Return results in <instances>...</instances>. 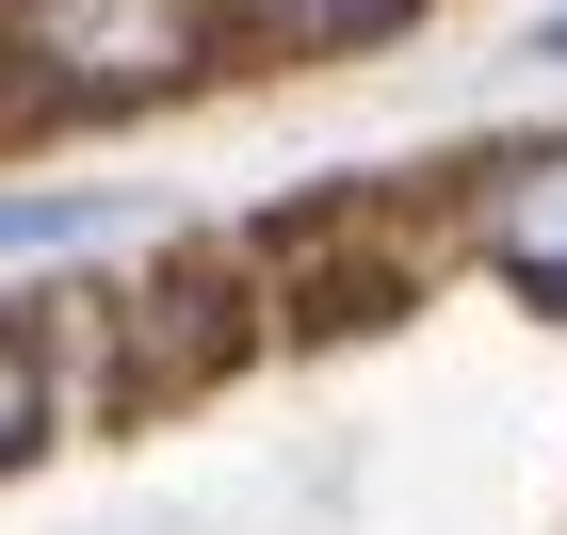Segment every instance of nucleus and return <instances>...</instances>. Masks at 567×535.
<instances>
[{
	"instance_id": "nucleus-4",
	"label": "nucleus",
	"mask_w": 567,
	"mask_h": 535,
	"mask_svg": "<svg viewBox=\"0 0 567 535\" xmlns=\"http://www.w3.org/2000/svg\"><path fill=\"white\" fill-rule=\"evenodd\" d=\"M33 439H49V341H33V325H0V471H17Z\"/></svg>"
},
{
	"instance_id": "nucleus-5",
	"label": "nucleus",
	"mask_w": 567,
	"mask_h": 535,
	"mask_svg": "<svg viewBox=\"0 0 567 535\" xmlns=\"http://www.w3.org/2000/svg\"><path fill=\"white\" fill-rule=\"evenodd\" d=\"M276 33H390V17H422V0H260Z\"/></svg>"
},
{
	"instance_id": "nucleus-2",
	"label": "nucleus",
	"mask_w": 567,
	"mask_h": 535,
	"mask_svg": "<svg viewBox=\"0 0 567 535\" xmlns=\"http://www.w3.org/2000/svg\"><path fill=\"white\" fill-rule=\"evenodd\" d=\"M486 260H503V276H519V292H535V309H567V146H519V163H503V178H486Z\"/></svg>"
},
{
	"instance_id": "nucleus-6",
	"label": "nucleus",
	"mask_w": 567,
	"mask_h": 535,
	"mask_svg": "<svg viewBox=\"0 0 567 535\" xmlns=\"http://www.w3.org/2000/svg\"><path fill=\"white\" fill-rule=\"evenodd\" d=\"M535 49H551V65H567V17H551V33H535Z\"/></svg>"
},
{
	"instance_id": "nucleus-3",
	"label": "nucleus",
	"mask_w": 567,
	"mask_h": 535,
	"mask_svg": "<svg viewBox=\"0 0 567 535\" xmlns=\"http://www.w3.org/2000/svg\"><path fill=\"white\" fill-rule=\"evenodd\" d=\"M114 195H0V260H49V244H97Z\"/></svg>"
},
{
	"instance_id": "nucleus-1",
	"label": "nucleus",
	"mask_w": 567,
	"mask_h": 535,
	"mask_svg": "<svg viewBox=\"0 0 567 535\" xmlns=\"http://www.w3.org/2000/svg\"><path fill=\"white\" fill-rule=\"evenodd\" d=\"M17 65L49 97L131 114V97H178L212 65V0H17Z\"/></svg>"
}]
</instances>
